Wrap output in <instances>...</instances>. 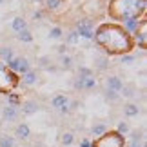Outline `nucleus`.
<instances>
[{"label":"nucleus","mask_w":147,"mask_h":147,"mask_svg":"<svg viewBox=\"0 0 147 147\" xmlns=\"http://www.w3.org/2000/svg\"><path fill=\"white\" fill-rule=\"evenodd\" d=\"M93 36L96 46L107 56H125L131 55L136 47L131 31L115 22H102L93 31Z\"/></svg>","instance_id":"f257e3e1"},{"label":"nucleus","mask_w":147,"mask_h":147,"mask_svg":"<svg viewBox=\"0 0 147 147\" xmlns=\"http://www.w3.org/2000/svg\"><path fill=\"white\" fill-rule=\"evenodd\" d=\"M31 136V129H29V125L27 123H18V125L15 127V138L16 140H27Z\"/></svg>","instance_id":"1a4fd4ad"},{"label":"nucleus","mask_w":147,"mask_h":147,"mask_svg":"<svg viewBox=\"0 0 147 147\" xmlns=\"http://www.w3.org/2000/svg\"><path fill=\"white\" fill-rule=\"evenodd\" d=\"M105 84H107V89H111V91H115V93H120L122 87H123V82L118 76H109Z\"/></svg>","instance_id":"9b49d317"},{"label":"nucleus","mask_w":147,"mask_h":147,"mask_svg":"<svg viewBox=\"0 0 147 147\" xmlns=\"http://www.w3.org/2000/svg\"><path fill=\"white\" fill-rule=\"evenodd\" d=\"M134 44H138L140 49H145L147 47V20L142 18L136 24V29H134Z\"/></svg>","instance_id":"423d86ee"},{"label":"nucleus","mask_w":147,"mask_h":147,"mask_svg":"<svg viewBox=\"0 0 147 147\" xmlns=\"http://www.w3.org/2000/svg\"><path fill=\"white\" fill-rule=\"evenodd\" d=\"M11 27H13L16 33H20V31L27 29V22H26L24 18H20V16H16V18L13 20V24H11Z\"/></svg>","instance_id":"a211bd4d"},{"label":"nucleus","mask_w":147,"mask_h":147,"mask_svg":"<svg viewBox=\"0 0 147 147\" xmlns=\"http://www.w3.org/2000/svg\"><path fill=\"white\" fill-rule=\"evenodd\" d=\"M18 86H20V76L11 71L7 64L0 60V94L15 93V89Z\"/></svg>","instance_id":"7ed1b4c3"},{"label":"nucleus","mask_w":147,"mask_h":147,"mask_svg":"<svg viewBox=\"0 0 147 147\" xmlns=\"http://www.w3.org/2000/svg\"><path fill=\"white\" fill-rule=\"evenodd\" d=\"M22 82L27 84V86H33V84L36 82V73L35 71H27L24 75V78H22Z\"/></svg>","instance_id":"6ab92c4d"},{"label":"nucleus","mask_w":147,"mask_h":147,"mask_svg":"<svg viewBox=\"0 0 147 147\" xmlns=\"http://www.w3.org/2000/svg\"><path fill=\"white\" fill-rule=\"evenodd\" d=\"M13 58H15V55H13V49L11 47H0V60L4 64H9Z\"/></svg>","instance_id":"2eb2a0df"},{"label":"nucleus","mask_w":147,"mask_h":147,"mask_svg":"<svg viewBox=\"0 0 147 147\" xmlns=\"http://www.w3.org/2000/svg\"><path fill=\"white\" fill-rule=\"evenodd\" d=\"M105 0H84L82 11L89 18H98L102 13H105Z\"/></svg>","instance_id":"39448f33"},{"label":"nucleus","mask_w":147,"mask_h":147,"mask_svg":"<svg viewBox=\"0 0 147 147\" xmlns=\"http://www.w3.org/2000/svg\"><path fill=\"white\" fill-rule=\"evenodd\" d=\"M60 142H62V145H73V142H75V134L73 133H64L62 138H60Z\"/></svg>","instance_id":"4be33fe9"},{"label":"nucleus","mask_w":147,"mask_h":147,"mask_svg":"<svg viewBox=\"0 0 147 147\" xmlns=\"http://www.w3.org/2000/svg\"><path fill=\"white\" fill-rule=\"evenodd\" d=\"M44 4L49 11H58L62 5H65V0H44Z\"/></svg>","instance_id":"f3484780"},{"label":"nucleus","mask_w":147,"mask_h":147,"mask_svg":"<svg viewBox=\"0 0 147 147\" xmlns=\"http://www.w3.org/2000/svg\"><path fill=\"white\" fill-rule=\"evenodd\" d=\"M0 147H16V138L9 134H0Z\"/></svg>","instance_id":"dca6fc26"},{"label":"nucleus","mask_w":147,"mask_h":147,"mask_svg":"<svg viewBox=\"0 0 147 147\" xmlns=\"http://www.w3.org/2000/svg\"><path fill=\"white\" fill-rule=\"evenodd\" d=\"M93 22L91 20H82L78 22V36H84V38H91L93 36Z\"/></svg>","instance_id":"6e6552de"},{"label":"nucleus","mask_w":147,"mask_h":147,"mask_svg":"<svg viewBox=\"0 0 147 147\" xmlns=\"http://www.w3.org/2000/svg\"><path fill=\"white\" fill-rule=\"evenodd\" d=\"M138 115H140V107H138V104H127L125 107H123V116L134 118V116H138Z\"/></svg>","instance_id":"ddd939ff"},{"label":"nucleus","mask_w":147,"mask_h":147,"mask_svg":"<svg viewBox=\"0 0 147 147\" xmlns=\"http://www.w3.org/2000/svg\"><path fill=\"white\" fill-rule=\"evenodd\" d=\"M18 40H22V42H33V35L27 29H24V31L18 33Z\"/></svg>","instance_id":"5701e85b"},{"label":"nucleus","mask_w":147,"mask_h":147,"mask_svg":"<svg viewBox=\"0 0 147 147\" xmlns=\"http://www.w3.org/2000/svg\"><path fill=\"white\" fill-rule=\"evenodd\" d=\"M125 147H144V136L136 131L131 133V142H129V145L125 144Z\"/></svg>","instance_id":"4468645a"},{"label":"nucleus","mask_w":147,"mask_h":147,"mask_svg":"<svg viewBox=\"0 0 147 147\" xmlns=\"http://www.w3.org/2000/svg\"><path fill=\"white\" fill-rule=\"evenodd\" d=\"M20 107H22V113H24V115H33V113L38 111V104L35 100H27L24 104H20Z\"/></svg>","instance_id":"f8f14e48"},{"label":"nucleus","mask_w":147,"mask_h":147,"mask_svg":"<svg viewBox=\"0 0 147 147\" xmlns=\"http://www.w3.org/2000/svg\"><path fill=\"white\" fill-rule=\"evenodd\" d=\"M105 98L109 100V102H115V100L120 98V94L115 93V91H111V89H105Z\"/></svg>","instance_id":"b1692460"},{"label":"nucleus","mask_w":147,"mask_h":147,"mask_svg":"<svg viewBox=\"0 0 147 147\" xmlns=\"http://www.w3.org/2000/svg\"><path fill=\"white\" fill-rule=\"evenodd\" d=\"M107 131V127H105V123H102V122H98V123H94V125L91 127V133L94 134V136H100L102 133H105Z\"/></svg>","instance_id":"aec40b11"},{"label":"nucleus","mask_w":147,"mask_h":147,"mask_svg":"<svg viewBox=\"0 0 147 147\" xmlns=\"http://www.w3.org/2000/svg\"><path fill=\"white\" fill-rule=\"evenodd\" d=\"M147 0H109L105 4V15L115 24L123 22L133 27H136L138 20L145 18Z\"/></svg>","instance_id":"f03ea898"},{"label":"nucleus","mask_w":147,"mask_h":147,"mask_svg":"<svg viewBox=\"0 0 147 147\" xmlns=\"http://www.w3.org/2000/svg\"><path fill=\"white\" fill-rule=\"evenodd\" d=\"M62 67H65V69H69L71 67V56H62Z\"/></svg>","instance_id":"a878e982"},{"label":"nucleus","mask_w":147,"mask_h":147,"mask_svg":"<svg viewBox=\"0 0 147 147\" xmlns=\"http://www.w3.org/2000/svg\"><path fill=\"white\" fill-rule=\"evenodd\" d=\"M51 105H53V109L60 111L62 115H67V113H69V98H67L65 94H56V96L51 100Z\"/></svg>","instance_id":"0eeeda50"},{"label":"nucleus","mask_w":147,"mask_h":147,"mask_svg":"<svg viewBox=\"0 0 147 147\" xmlns=\"http://www.w3.org/2000/svg\"><path fill=\"white\" fill-rule=\"evenodd\" d=\"M49 36H53V38H60V36H62V27H58V26L53 27V29L49 31Z\"/></svg>","instance_id":"393cba45"},{"label":"nucleus","mask_w":147,"mask_h":147,"mask_svg":"<svg viewBox=\"0 0 147 147\" xmlns=\"http://www.w3.org/2000/svg\"><path fill=\"white\" fill-rule=\"evenodd\" d=\"M115 131L125 136V134H127L129 131H131V127H129V123H127V122H118V125H116V129H115Z\"/></svg>","instance_id":"412c9836"},{"label":"nucleus","mask_w":147,"mask_h":147,"mask_svg":"<svg viewBox=\"0 0 147 147\" xmlns=\"http://www.w3.org/2000/svg\"><path fill=\"white\" fill-rule=\"evenodd\" d=\"M2 116L5 122H15L16 118H18V107L15 105H5L4 111H2Z\"/></svg>","instance_id":"9d476101"},{"label":"nucleus","mask_w":147,"mask_h":147,"mask_svg":"<svg viewBox=\"0 0 147 147\" xmlns=\"http://www.w3.org/2000/svg\"><path fill=\"white\" fill-rule=\"evenodd\" d=\"M127 140L123 134L116 133L115 129H107L91 142V147H125Z\"/></svg>","instance_id":"20e7f679"}]
</instances>
